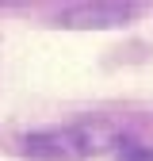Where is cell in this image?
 <instances>
[{
  "mask_svg": "<svg viewBox=\"0 0 153 161\" xmlns=\"http://www.w3.org/2000/svg\"><path fill=\"white\" fill-rule=\"evenodd\" d=\"M142 8L138 4H115V0H84V4H65L57 8L54 19L65 27H119L126 19H134Z\"/></svg>",
  "mask_w": 153,
  "mask_h": 161,
  "instance_id": "cell-2",
  "label": "cell"
},
{
  "mask_svg": "<svg viewBox=\"0 0 153 161\" xmlns=\"http://www.w3.org/2000/svg\"><path fill=\"white\" fill-rule=\"evenodd\" d=\"M111 146H130L126 127L115 119H81V123L46 127L19 138V153L27 161H88Z\"/></svg>",
  "mask_w": 153,
  "mask_h": 161,
  "instance_id": "cell-1",
  "label": "cell"
}]
</instances>
